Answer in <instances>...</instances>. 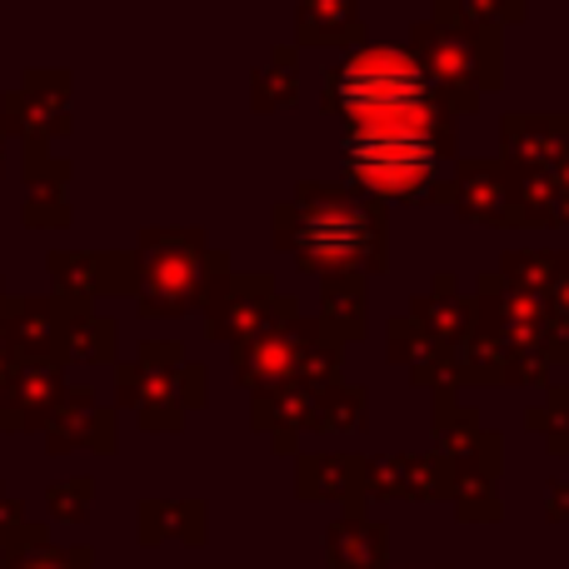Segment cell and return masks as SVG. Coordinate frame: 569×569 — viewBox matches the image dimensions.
Here are the masks:
<instances>
[{"label":"cell","instance_id":"obj_1","mask_svg":"<svg viewBox=\"0 0 569 569\" xmlns=\"http://www.w3.org/2000/svg\"><path fill=\"white\" fill-rule=\"evenodd\" d=\"M270 246L305 276H385L390 270V210L335 180H300L270 210Z\"/></svg>","mask_w":569,"mask_h":569},{"label":"cell","instance_id":"obj_2","mask_svg":"<svg viewBox=\"0 0 569 569\" xmlns=\"http://www.w3.org/2000/svg\"><path fill=\"white\" fill-rule=\"evenodd\" d=\"M136 295L140 315L180 320L206 305L216 280L230 276V250H216L200 226H150L136 240Z\"/></svg>","mask_w":569,"mask_h":569},{"label":"cell","instance_id":"obj_3","mask_svg":"<svg viewBox=\"0 0 569 569\" xmlns=\"http://www.w3.org/2000/svg\"><path fill=\"white\" fill-rule=\"evenodd\" d=\"M345 186L380 206H435L455 166V136H340Z\"/></svg>","mask_w":569,"mask_h":569},{"label":"cell","instance_id":"obj_4","mask_svg":"<svg viewBox=\"0 0 569 569\" xmlns=\"http://www.w3.org/2000/svg\"><path fill=\"white\" fill-rule=\"evenodd\" d=\"M410 60L425 70L450 116H475L485 96L505 90V30L465 26L440 10L410 26Z\"/></svg>","mask_w":569,"mask_h":569},{"label":"cell","instance_id":"obj_5","mask_svg":"<svg viewBox=\"0 0 569 569\" xmlns=\"http://www.w3.org/2000/svg\"><path fill=\"white\" fill-rule=\"evenodd\" d=\"M430 100H440V90L425 80V70L410 60V50L395 46H355L350 56L325 70V90H320V106L330 116H340L345 126L390 116V110L430 106Z\"/></svg>","mask_w":569,"mask_h":569},{"label":"cell","instance_id":"obj_6","mask_svg":"<svg viewBox=\"0 0 569 569\" xmlns=\"http://www.w3.org/2000/svg\"><path fill=\"white\" fill-rule=\"evenodd\" d=\"M236 355V385L250 395L280 390V385H335L345 380V350L325 340L320 325L290 315V320L270 325V330L250 335V340L230 345Z\"/></svg>","mask_w":569,"mask_h":569},{"label":"cell","instance_id":"obj_7","mask_svg":"<svg viewBox=\"0 0 569 569\" xmlns=\"http://www.w3.org/2000/svg\"><path fill=\"white\" fill-rule=\"evenodd\" d=\"M180 375H186V345L180 340H140L136 360L116 365V400L140 420L150 435L186 430V400H180Z\"/></svg>","mask_w":569,"mask_h":569},{"label":"cell","instance_id":"obj_8","mask_svg":"<svg viewBox=\"0 0 569 569\" xmlns=\"http://www.w3.org/2000/svg\"><path fill=\"white\" fill-rule=\"evenodd\" d=\"M200 315H206L210 340L240 345V340H250V335L300 315V300H295V295H280V284L270 270H230V276L216 280V290L206 295Z\"/></svg>","mask_w":569,"mask_h":569},{"label":"cell","instance_id":"obj_9","mask_svg":"<svg viewBox=\"0 0 569 569\" xmlns=\"http://www.w3.org/2000/svg\"><path fill=\"white\" fill-rule=\"evenodd\" d=\"M0 130L20 136L26 146H50V140L70 136V70L30 66L20 86L0 100Z\"/></svg>","mask_w":569,"mask_h":569},{"label":"cell","instance_id":"obj_10","mask_svg":"<svg viewBox=\"0 0 569 569\" xmlns=\"http://www.w3.org/2000/svg\"><path fill=\"white\" fill-rule=\"evenodd\" d=\"M445 206H455L460 220H470V226L515 230L510 166L490 156H455L450 180H445Z\"/></svg>","mask_w":569,"mask_h":569},{"label":"cell","instance_id":"obj_11","mask_svg":"<svg viewBox=\"0 0 569 569\" xmlns=\"http://www.w3.org/2000/svg\"><path fill=\"white\" fill-rule=\"evenodd\" d=\"M470 315L485 335L500 340V350H545V300L515 290L510 280L480 276L470 295Z\"/></svg>","mask_w":569,"mask_h":569},{"label":"cell","instance_id":"obj_12","mask_svg":"<svg viewBox=\"0 0 569 569\" xmlns=\"http://www.w3.org/2000/svg\"><path fill=\"white\" fill-rule=\"evenodd\" d=\"M365 500H405V505H450L455 470L440 455H365Z\"/></svg>","mask_w":569,"mask_h":569},{"label":"cell","instance_id":"obj_13","mask_svg":"<svg viewBox=\"0 0 569 569\" xmlns=\"http://www.w3.org/2000/svg\"><path fill=\"white\" fill-rule=\"evenodd\" d=\"M40 440L50 455H70V450H96V455H116V410L100 405V395L90 385H66L56 400V410L40 425Z\"/></svg>","mask_w":569,"mask_h":569},{"label":"cell","instance_id":"obj_14","mask_svg":"<svg viewBox=\"0 0 569 569\" xmlns=\"http://www.w3.org/2000/svg\"><path fill=\"white\" fill-rule=\"evenodd\" d=\"M46 270L60 300H90L100 295H136V256L130 250H50Z\"/></svg>","mask_w":569,"mask_h":569},{"label":"cell","instance_id":"obj_15","mask_svg":"<svg viewBox=\"0 0 569 569\" xmlns=\"http://www.w3.org/2000/svg\"><path fill=\"white\" fill-rule=\"evenodd\" d=\"M365 455L355 450H305L295 455V495L310 505H340L360 510L365 505Z\"/></svg>","mask_w":569,"mask_h":569},{"label":"cell","instance_id":"obj_16","mask_svg":"<svg viewBox=\"0 0 569 569\" xmlns=\"http://www.w3.org/2000/svg\"><path fill=\"white\" fill-rule=\"evenodd\" d=\"M500 146H505V166L560 176V166L569 160V116H530V110H515V116L500 120Z\"/></svg>","mask_w":569,"mask_h":569},{"label":"cell","instance_id":"obj_17","mask_svg":"<svg viewBox=\"0 0 569 569\" xmlns=\"http://www.w3.org/2000/svg\"><path fill=\"white\" fill-rule=\"evenodd\" d=\"M0 340L10 345L20 365L60 360L56 295H0Z\"/></svg>","mask_w":569,"mask_h":569},{"label":"cell","instance_id":"obj_18","mask_svg":"<svg viewBox=\"0 0 569 569\" xmlns=\"http://www.w3.org/2000/svg\"><path fill=\"white\" fill-rule=\"evenodd\" d=\"M325 385H280L250 400V425L260 435H270V450L295 455L300 435H315V405H320Z\"/></svg>","mask_w":569,"mask_h":569},{"label":"cell","instance_id":"obj_19","mask_svg":"<svg viewBox=\"0 0 569 569\" xmlns=\"http://www.w3.org/2000/svg\"><path fill=\"white\" fill-rule=\"evenodd\" d=\"M56 325L60 365H110L120 355V325L100 315L90 300H60L56 295Z\"/></svg>","mask_w":569,"mask_h":569},{"label":"cell","instance_id":"obj_20","mask_svg":"<svg viewBox=\"0 0 569 569\" xmlns=\"http://www.w3.org/2000/svg\"><path fill=\"white\" fill-rule=\"evenodd\" d=\"M26 226L66 230L70 226V160L50 146H26Z\"/></svg>","mask_w":569,"mask_h":569},{"label":"cell","instance_id":"obj_21","mask_svg":"<svg viewBox=\"0 0 569 569\" xmlns=\"http://www.w3.org/2000/svg\"><path fill=\"white\" fill-rule=\"evenodd\" d=\"M325 560L330 569H390V525L370 510H345L325 530Z\"/></svg>","mask_w":569,"mask_h":569},{"label":"cell","instance_id":"obj_22","mask_svg":"<svg viewBox=\"0 0 569 569\" xmlns=\"http://www.w3.org/2000/svg\"><path fill=\"white\" fill-rule=\"evenodd\" d=\"M410 320L420 325V335L435 345V350H455V345L470 335L475 315H470V300L460 295L450 270H440L420 295L410 300Z\"/></svg>","mask_w":569,"mask_h":569},{"label":"cell","instance_id":"obj_23","mask_svg":"<svg viewBox=\"0 0 569 569\" xmlns=\"http://www.w3.org/2000/svg\"><path fill=\"white\" fill-rule=\"evenodd\" d=\"M136 540L140 545H200L210 540V505L206 500H140L136 505Z\"/></svg>","mask_w":569,"mask_h":569},{"label":"cell","instance_id":"obj_24","mask_svg":"<svg viewBox=\"0 0 569 569\" xmlns=\"http://www.w3.org/2000/svg\"><path fill=\"white\" fill-rule=\"evenodd\" d=\"M325 340L345 345L370 335V284L360 276H325L320 280V315H315Z\"/></svg>","mask_w":569,"mask_h":569},{"label":"cell","instance_id":"obj_25","mask_svg":"<svg viewBox=\"0 0 569 569\" xmlns=\"http://www.w3.org/2000/svg\"><path fill=\"white\" fill-rule=\"evenodd\" d=\"M60 390H66V365L60 360L16 365V380H10V415H16V430H40L46 415L56 410Z\"/></svg>","mask_w":569,"mask_h":569},{"label":"cell","instance_id":"obj_26","mask_svg":"<svg viewBox=\"0 0 569 569\" xmlns=\"http://www.w3.org/2000/svg\"><path fill=\"white\" fill-rule=\"evenodd\" d=\"M365 16L355 0H305L295 6V50L300 46H360Z\"/></svg>","mask_w":569,"mask_h":569},{"label":"cell","instance_id":"obj_27","mask_svg":"<svg viewBox=\"0 0 569 569\" xmlns=\"http://www.w3.org/2000/svg\"><path fill=\"white\" fill-rule=\"evenodd\" d=\"M510 196H515V230L565 226V196L555 186V176H545V170L510 166Z\"/></svg>","mask_w":569,"mask_h":569},{"label":"cell","instance_id":"obj_28","mask_svg":"<svg viewBox=\"0 0 569 569\" xmlns=\"http://www.w3.org/2000/svg\"><path fill=\"white\" fill-rule=\"evenodd\" d=\"M0 555H6L0 569H90V560H96L90 545H66V550L50 545V530L36 520H26V530H20Z\"/></svg>","mask_w":569,"mask_h":569},{"label":"cell","instance_id":"obj_29","mask_svg":"<svg viewBox=\"0 0 569 569\" xmlns=\"http://www.w3.org/2000/svg\"><path fill=\"white\" fill-rule=\"evenodd\" d=\"M300 100V50L295 46H276L270 50V66L250 76V106L260 116H280Z\"/></svg>","mask_w":569,"mask_h":569},{"label":"cell","instance_id":"obj_30","mask_svg":"<svg viewBox=\"0 0 569 569\" xmlns=\"http://www.w3.org/2000/svg\"><path fill=\"white\" fill-rule=\"evenodd\" d=\"M565 266H569V250H540V246H530V250H505L495 276L510 280L515 290L535 295V300H545V295H550V284L560 280Z\"/></svg>","mask_w":569,"mask_h":569},{"label":"cell","instance_id":"obj_31","mask_svg":"<svg viewBox=\"0 0 569 569\" xmlns=\"http://www.w3.org/2000/svg\"><path fill=\"white\" fill-rule=\"evenodd\" d=\"M365 410H370V390L355 380H335L320 390L315 405V435H360Z\"/></svg>","mask_w":569,"mask_h":569},{"label":"cell","instance_id":"obj_32","mask_svg":"<svg viewBox=\"0 0 569 569\" xmlns=\"http://www.w3.org/2000/svg\"><path fill=\"white\" fill-rule=\"evenodd\" d=\"M450 360H455L460 385H500L505 350H500V340H495V335L480 330V325H470V335H465V340L450 350Z\"/></svg>","mask_w":569,"mask_h":569},{"label":"cell","instance_id":"obj_33","mask_svg":"<svg viewBox=\"0 0 569 569\" xmlns=\"http://www.w3.org/2000/svg\"><path fill=\"white\" fill-rule=\"evenodd\" d=\"M525 430L540 435L550 455H569V390L565 385H545V395L525 410Z\"/></svg>","mask_w":569,"mask_h":569},{"label":"cell","instance_id":"obj_34","mask_svg":"<svg viewBox=\"0 0 569 569\" xmlns=\"http://www.w3.org/2000/svg\"><path fill=\"white\" fill-rule=\"evenodd\" d=\"M90 505H96V480L90 475H70V480H56L46 490V510L60 525H80L90 515Z\"/></svg>","mask_w":569,"mask_h":569},{"label":"cell","instance_id":"obj_35","mask_svg":"<svg viewBox=\"0 0 569 569\" xmlns=\"http://www.w3.org/2000/svg\"><path fill=\"white\" fill-rule=\"evenodd\" d=\"M385 350H390L395 365H405V370H415V365L435 360V355H450V350H435L430 340L420 335V325L410 320V315H400V320L385 325Z\"/></svg>","mask_w":569,"mask_h":569},{"label":"cell","instance_id":"obj_36","mask_svg":"<svg viewBox=\"0 0 569 569\" xmlns=\"http://www.w3.org/2000/svg\"><path fill=\"white\" fill-rule=\"evenodd\" d=\"M500 385H550V355L545 350H505Z\"/></svg>","mask_w":569,"mask_h":569},{"label":"cell","instance_id":"obj_37","mask_svg":"<svg viewBox=\"0 0 569 569\" xmlns=\"http://www.w3.org/2000/svg\"><path fill=\"white\" fill-rule=\"evenodd\" d=\"M450 510H455V520H460V525H500V520H505V500H500V490L455 495Z\"/></svg>","mask_w":569,"mask_h":569},{"label":"cell","instance_id":"obj_38","mask_svg":"<svg viewBox=\"0 0 569 569\" xmlns=\"http://www.w3.org/2000/svg\"><path fill=\"white\" fill-rule=\"evenodd\" d=\"M210 370L206 365H196V360H186V375H180V400H186V415L190 410H206V400H210Z\"/></svg>","mask_w":569,"mask_h":569},{"label":"cell","instance_id":"obj_39","mask_svg":"<svg viewBox=\"0 0 569 569\" xmlns=\"http://www.w3.org/2000/svg\"><path fill=\"white\" fill-rule=\"evenodd\" d=\"M0 295H6V284H0ZM16 355H10V345L0 340V430H16V415H10V380H16Z\"/></svg>","mask_w":569,"mask_h":569},{"label":"cell","instance_id":"obj_40","mask_svg":"<svg viewBox=\"0 0 569 569\" xmlns=\"http://www.w3.org/2000/svg\"><path fill=\"white\" fill-rule=\"evenodd\" d=\"M20 530H26V500H16V495L0 485V550H6Z\"/></svg>","mask_w":569,"mask_h":569},{"label":"cell","instance_id":"obj_41","mask_svg":"<svg viewBox=\"0 0 569 569\" xmlns=\"http://www.w3.org/2000/svg\"><path fill=\"white\" fill-rule=\"evenodd\" d=\"M545 520H550V525H569V475H565V480H555L550 495H545Z\"/></svg>","mask_w":569,"mask_h":569},{"label":"cell","instance_id":"obj_42","mask_svg":"<svg viewBox=\"0 0 569 569\" xmlns=\"http://www.w3.org/2000/svg\"><path fill=\"white\" fill-rule=\"evenodd\" d=\"M555 186H560V196H565V226H569V160L560 166V176H555Z\"/></svg>","mask_w":569,"mask_h":569},{"label":"cell","instance_id":"obj_43","mask_svg":"<svg viewBox=\"0 0 569 569\" xmlns=\"http://www.w3.org/2000/svg\"><path fill=\"white\" fill-rule=\"evenodd\" d=\"M0 170H6V130H0Z\"/></svg>","mask_w":569,"mask_h":569},{"label":"cell","instance_id":"obj_44","mask_svg":"<svg viewBox=\"0 0 569 569\" xmlns=\"http://www.w3.org/2000/svg\"><path fill=\"white\" fill-rule=\"evenodd\" d=\"M190 569H206V565H190ZM226 569H246V565H226Z\"/></svg>","mask_w":569,"mask_h":569},{"label":"cell","instance_id":"obj_45","mask_svg":"<svg viewBox=\"0 0 569 569\" xmlns=\"http://www.w3.org/2000/svg\"><path fill=\"white\" fill-rule=\"evenodd\" d=\"M565 390H569V385H565Z\"/></svg>","mask_w":569,"mask_h":569},{"label":"cell","instance_id":"obj_46","mask_svg":"<svg viewBox=\"0 0 569 569\" xmlns=\"http://www.w3.org/2000/svg\"><path fill=\"white\" fill-rule=\"evenodd\" d=\"M390 569H395V565H390Z\"/></svg>","mask_w":569,"mask_h":569}]
</instances>
